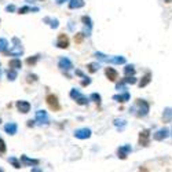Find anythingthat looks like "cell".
I'll return each instance as SVG.
<instances>
[{
  "instance_id": "cell-1",
  "label": "cell",
  "mask_w": 172,
  "mask_h": 172,
  "mask_svg": "<svg viewBox=\"0 0 172 172\" xmlns=\"http://www.w3.org/2000/svg\"><path fill=\"white\" fill-rule=\"evenodd\" d=\"M69 95H70V98L73 101H76V103L77 105H81V106H87L88 102L91 99L87 97H84V95H81V92L79 90H76V88H72L70 92H69Z\"/></svg>"
},
{
  "instance_id": "cell-2",
  "label": "cell",
  "mask_w": 172,
  "mask_h": 172,
  "mask_svg": "<svg viewBox=\"0 0 172 172\" xmlns=\"http://www.w3.org/2000/svg\"><path fill=\"white\" fill-rule=\"evenodd\" d=\"M12 43H14V47H12L10 51H6V54H8V55H15V57L22 55V54H24V46H22L20 39H18V37H12Z\"/></svg>"
},
{
  "instance_id": "cell-3",
  "label": "cell",
  "mask_w": 172,
  "mask_h": 172,
  "mask_svg": "<svg viewBox=\"0 0 172 172\" xmlns=\"http://www.w3.org/2000/svg\"><path fill=\"white\" fill-rule=\"evenodd\" d=\"M46 102L47 105H48V107L52 111H58L59 109H61V105H59V101H58V97L54 94H48L46 98Z\"/></svg>"
},
{
  "instance_id": "cell-4",
  "label": "cell",
  "mask_w": 172,
  "mask_h": 172,
  "mask_svg": "<svg viewBox=\"0 0 172 172\" xmlns=\"http://www.w3.org/2000/svg\"><path fill=\"white\" fill-rule=\"evenodd\" d=\"M58 68L61 69L63 73H66V76H68V77H70V76L68 75V72L73 69V63H72V61L69 58H66V57H62V58L59 59V62H58Z\"/></svg>"
},
{
  "instance_id": "cell-5",
  "label": "cell",
  "mask_w": 172,
  "mask_h": 172,
  "mask_svg": "<svg viewBox=\"0 0 172 172\" xmlns=\"http://www.w3.org/2000/svg\"><path fill=\"white\" fill-rule=\"evenodd\" d=\"M136 106H138V116L139 117H145L149 113V103L143 99L136 101Z\"/></svg>"
},
{
  "instance_id": "cell-6",
  "label": "cell",
  "mask_w": 172,
  "mask_h": 172,
  "mask_svg": "<svg viewBox=\"0 0 172 172\" xmlns=\"http://www.w3.org/2000/svg\"><path fill=\"white\" fill-rule=\"evenodd\" d=\"M36 123L39 125H48V116H47V111L46 110H37L36 111Z\"/></svg>"
},
{
  "instance_id": "cell-7",
  "label": "cell",
  "mask_w": 172,
  "mask_h": 172,
  "mask_svg": "<svg viewBox=\"0 0 172 172\" xmlns=\"http://www.w3.org/2000/svg\"><path fill=\"white\" fill-rule=\"evenodd\" d=\"M15 106H17V109L20 113L26 114L30 111V103L28 101H18L17 103H15Z\"/></svg>"
},
{
  "instance_id": "cell-8",
  "label": "cell",
  "mask_w": 172,
  "mask_h": 172,
  "mask_svg": "<svg viewBox=\"0 0 172 172\" xmlns=\"http://www.w3.org/2000/svg\"><path fill=\"white\" fill-rule=\"evenodd\" d=\"M131 152H132L131 145H124V146H120V147H119V150H117V154H119V158H121V160H125L127 156H128Z\"/></svg>"
},
{
  "instance_id": "cell-9",
  "label": "cell",
  "mask_w": 172,
  "mask_h": 172,
  "mask_svg": "<svg viewBox=\"0 0 172 172\" xmlns=\"http://www.w3.org/2000/svg\"><path fill=\"white\" fill-rule=\"evenodd\" d=\"M75 136L77 139H88L91 136V129L90 128H79L75 131Z\"/></svg>"
},
{
  "instance_id": "cell-10",
  "label": "cell",
  "mask_w": 172,
  "mask_h": 172,
  "mask_svg": "<svg viewBox=\"0 0 172 172\" xmlns=\"http://www.w3.org/2000/svg\"><path fill=\"white\" fill-rule=\"evenodd\" d=\"M57 47L58 48H68L69 47V37L65 33H61L57 40Z\"/></svg>"
},
{
  "instance_id": "cell-11",
  "label": "cell",
  "mask_w": 172,
  "mask_h": 172,
  "mask_svg": "<svg viewBox=\"0 0 172 172\" xmlns=\"http://www.w3.org/2000/svg\"><path fill=\"white\" fill-rule=\"evenodd\" d=\"M149 138H150V132H149V129H143V131L139 134V145L147 146L149 145Z\"/></svg>"
},
{
  "instance_id": "cell-12",
  "label": "cell",
  "mask_w": 172,
  "mask_h": 172,
  "mask_svg": "<svg viewBox=\"0 0 172 172\" xmlns=\"http://www.w3.org/2000/svg\"><path fill=\"white\" fill-rule=\"evenodd\" d=\"M81 22L85 25V32H84V34L85 36H90V33H91V28H92V21H91V18L88 17V15H83L81 17Z\"/></svg>"
},
{
  "instance_id": "cell-13",
  "label": "cell",
  "mask_w": 172,
  "mask_h": 172,
  "mask_svg": "<svg viewBox=\"0 0 172 172\" xmlns=\"http://www.w3.org/2000/svg\"><path fill=\"white\" fill-rule=\"evenodd\" d=\"M21 162L24 165H29V167H32V165H39L40 164V161L39 160H34V158H29L28 156H25V154H22L21 156Z\"/></svg>"
},
{
  "instance_id": "cell-14",
  "label": "cell",
  "mask_w": 172,
  "mask_h": 172,
  "mask_svg": "<svg viewBox=\"0 0 172 172\" xmlns=\"http://www.w3.org/2000/svg\"><path fill=\"white\" fill-rule=\"evenodd\" d=\"M105 73H106V77L109 79L110 81H116L117 77H119V73H117V70L113 68H106L105 69Z\"/></svg>"
},
{
  "instance_id": "cell-15",
  "label": "cell",
  "mask_w": 172,
  "mask_h": 172,
  "mask_svg": "<svg viewBox=\"0 0 172 172\" xmlns=\"http://www.w3.org/2000/svg\"><path fill=\"white\" fill-rule=\"evenodd\" d=\"M4 131L8 134V135H15L18 131V125L15 123H8L4 125Z\"/></svg>"
},
{
  "instance_id": "cell-16",
  "label": "cell",
  "mask_w": 172,
  "mask_h": 172,
  "mask_svg": "<svg viewBox=\"0 0 172 172\" xmlns=\"http://www.w3.org/2000/svg\"><path fill=\"white\" fill-rule=\"evenodd\" d=\"M85 2L84 0H69V8L70 10H77V8L84 7Z\"/></svg>"
},
{
  "instance_id": "cell-17",
  "label": "cell",
  "mask_w": 172,
  "mask_h": 172,
  "mask_svg": "<svg viewBox=\"0 0 172 172\" xmlns=\"http://www.w3.org/2000/svg\"><path fill=\"white\" fill-rule=\"evenodd\" d=\"M44 24H48L51 29H57V28L59 26V21L57 20V18H50V17H46L43 20Z\"/></svg>"
},
{
  "instance_id": "cell-18",
  "label": "cell",
  "mask_w": 172,
  "mask_h": 172,
  "mask_svg": "<svg viewBox=\"0 0 172 172\" xmlns=\"http://www.w3.org/2000/svg\"><path fill=\"white\" fill-rule=\"evenodd\" d=\"M168 136V129L167 128H162V129H158L157 132L154 134V139L156 141H162Z\"/></svg>"
},
{
  "instance_id": "cell-19",
  "label": "cell",
  "mask_w": 172,
  "mask_h": 172,
  "mask_svg": "<svg viewBox=\"0 0 172 172\" xmlns=\"http://www.w3.org/2000/svg\"><path fill=\"white\" fill-rule=\"evenodd\" d=\"M8 66H10L11 69H21L22 68V62H21V59H18V58H15V59H11L10 62H8Z\"/></svg>"
},
{
  "instance_id": "cell-20",
  "label": "cell",
  "mask_w": 172,
  "mask_h": 172,
  "mask_svg": "<svg viewBox=\"0 0 172 172\" xmlns=\"http://www.w3.org/2000/svg\"><path fill=\"white\" fill-rule=\"evenodd\" d=\"M114 125H116V128L119 129V131H123L127 125V121L124 119H116L114 120Z\"/></svg>"
},
{
  "instance_id": "cell-21",
  "label": "cell",
  "mask_w": 172,
  "mask_h": 172,
  "mask_svg": "<svg viewBox=\"0 0 172 172\" xmlns=\"http://www.w3.org/2000/svg\"><path fill=\"white\" fill-rule=\"evenodd\" d=\"M30 11L37 12V11H39V8H37V7H29V6H25V7H21L20 10H18V14H28V12H30Z\"/></svg>"
},
{
  "instance_id": "cell-22",
  "label": "cell",
  "mask_w": 172,
  "mask_h": 172,
  "mask_svg": "<svg viewBox=\"0 0 172 172\" xmlns=\"http://www.w3.org/2000/svg\"><path fill=\"white\" fill-rule=\"evenodd\" d=\"M113 99H114V101H117V102H127V101L129 99V94L125 91L123 95H114Z\"/></svg>"
},
{
  "instance_id": "cell-23",
  "label": "cell",
  "mask_w": 172,
  "mask_h": 172,
  "mask_svg": "<svg viewBox=\"0 0 172 172\" xmlns=\"http://www.w3.org/2000/svg\"><path fill=\"white\" fill-rule=\"evenodd\" d=\"M162 119H164V121H171L172 120V107H167V109L164 110Z\"/></svg>"
},
{
  "instance_id": "cell-24",
  "label": "cell",
  "mask_w": 172,
  "mask_h": 172,
  "mask_svg": "<svg viewBox=\"0 0 172 172\" xmlns=\"http://www.w3.org/2000/svg\"><path fill=\"white\" fill-rule=\"evenodd\" d=\"M110 63H116V65H123V63H125V58L124 57H113V58L109 59Z\"/></svg>"
},
{
  "instance_id": "cell-25",
  "label": "cell",
  "mask_w": 172,
  "mask_h": 172,
  "mask_svg": "<svg viewBox=\"0 0 172 172\" xmlns=\"http://www.w3.org/2000/svg\"><path fill=\"white\" fill-rule=\"evenodd\" d=\"M98 69H99V63H98V62L88 63V65H87V70L90 72V73H95V72H98Z\"/></svg>"
},
{
  "instance_id": "cell-26",
  "label": "cell",
  "mask_w": 172,
  "mask_h": 172,
  "mask_svg": "<svg viewBox=\"0 0 172 172\" xmlns=\"http://www.w3.org/2000/svg\"><path fill=\"white\" fill-rule=\"evenodd\" d=\"M17 69H8V70H7V77H8V80H10V81H14L15 80V79H17Z\"/></svg>"
},
{
  "instance_id": "cell-27",
  "label": "cell",
  "mask_w": 172,
  "mask_h": 172,
  "mask_svg": "<svg viewBox=\"0 0 172 172\" xmlns=\"http://www.w3.org/2000/svg\"><path fill=\"white\" fill-rule=\"evenodd\" d=\"M7 47H8V41L7 39H0V52H6L7 51Z\"/></svg>"
},
{
  "instance_id": "cell-28",
  "label": "cell",
  "mask_w": 172,
  "mask_h": 172,
  "mask_svg": "<svg viewBox=\"0 0 172 172\" xmlns=\"http://www.w3.org/2000/svg\"><path fill=\"white\" fill-rule=\"evenodd\" d=\"M124 73H125V76H134L135 75V68L132 65H127L124 68Z\"/></svg>"
},
{
  "instance_id": "cell-29",
  "label": "cell",
  "mask_w": 172,
  "mask_h": 172,
  "mask_svg": "<svg viewBox=\"0 0 172 172\" xmlns=\"http://www.w3.org/2000/svg\"><path fill=\"white\" fill-rule=\"evenodd\" d=\"M94 57L97 59H99V61H102V62H109V59H110L109 57H106L105 54H102V52H95Z\"/></svg>"
},
{
  "instance_id": "cell-30",
  "label": "cell",
  "mask_w": 172,
  "mask_h": 172,
  "mask_svg": "<svg viewBox=\"0 0 172 172\" xmlns=\"http://www.w3.org/2000/svg\"><path fill=\"white\" fill-rule=\"evenodd\" d=\"M149 83H150V73H146V76L142 79V81L139 83V87H141V88L142 87H146Z\"/></svg>"
},
{
  "instance_id": "cell-31",
  "label": "cell",
  "mask_w": 172,
  "mask_h": 172,
  "mask_svg": "<svg viewBox=\"0 0 172 172\" xmlns=\"http://www.w3.org/2000/svg\"><path fill=\"white\" fill-rule=\"evenodd\" d=\"M8 161H10V164H12V167H14L15 170H20V168H21L22 162H18V160L15 157H10V158H8Z\"/></svg>"
},
{
  "instance_id": "cell-32",
  "label": "cell",
  "mask_w": 172,
  "mask_h": 172,
  "mask_svg": "<svg viewBox=\"0 0 172 172\" xmlns=\"http://www.w3.org/2000/svg\"><path fill=\"white\" fill-rule=\"evenodd\" d=\"M40 59V55H34V57H32V58H28L26 59V63L29 66H33V65H36V62Z\"/></svg>"
},
{
  "instance_id": "cell-33",
  "label": "cell",
  "mask_w": 172,
  "mask_h": 172,
  "mask_svg": "<svg viewBox=\"0 0 172 172\" xmlns=\"http://www.w3.org/2000/svg\"><path fill=\"white\" fill-rule=\"evenodd\" d=\"M90 99H91V101H94L95 103L101 105V95H99V94H97V92H92V94L90 95Z\"/></svg>"
},
{
  "instance_id": "cell-34",
  "label": "cell",
  "mask_w": 172,
  "mask_h": 172,
  "mask_svg": "<svg viewBox=\"0 0 172 172\" xmlns=\"http://www.w3.org/2000/svg\"><path fill=\"white\" fill-rule=\"evenodd\" d=\"M124 83H127V84H135L136 79L134 77V76H127V77L124 79Z\"/></svg>"
},
{
  "instance_id": "cell-35",
  "label": "cell",
  "mask_w": 172,
  "mask_h": 172,
  "mask_svg": "<svg viewBox=\"0 0 172 172\" xmlns=\"http://www.w3.org/2000/svg\"><path fill=\"white\" fill-rule=\"evenodd\" d=\"M84 36H85L84 33H77V34H75V41H76L77 44H80L81 41H83V39H84Z\"/></svg>"
},
{
  "instance_id": "cell-36",
  "label": "cell",
  "mask_w": 172,
  "mask_h": 172,
  "mask_svg": "<svg viewBox=\"0 0 172 172\" xmlns=\"http://www.w3.org/2000/svg\"><path fill=\"white\" fill-rule=\"evenodd\" d=\"M26 81L28 83H36L37 81V76L36 75H30V73H29V75L26 76Z\"/></svg>"
},
{
  "instance_id": "cell-37",
  "label": "cell",
  "mask_w": 172,
  "mask_h": 172,
  "mask_svg": "<svg viewBox=\"0 0 172 172\" xmlns=\"http://www.w3.org/2000/svg\"><path fill=\"white\" fill-rule=\"evenodd\" d=\"M4 153H6V143L0 138V154H4Z\"/></svg>"
},
{
  "instance_id": "cell-38",
  "label": "cell",
  "mask_w": 172,
  "mask_h": 172,
  "mask_svg": "<svg viewBox=\"0 0 172 172\" xmlns=\"http://www.w3.org/2000/svg\"><path fill=\"white\" fill-rule=\"evenodd\" d=\"M83 79H84V80L81 81V85H83V87H85V85H90V84H91V79H90V77H85V76H84Z\"/></svg>"
},
{
  "instance_id": "cell-39",
  "label": "cell",
  "mask_w": 172,
  "mask_h": 172,
  "mask_svg": "<svg viewBox=\"0 0 172 172\" xmlns=\"http://www.w3.org/2000/svg\"><path fill=\"white\" fill-rule=\"evenodd\" d=\"M116 88H117L119 91H124V90H125V85H124V81H123V83H120V84H117V85H116Z\"/></svg>"
},
{
  "instance_id": "cell-40",
  "label": "cell",
  "mask_w": 172,
  "mask_h": 172,
  "mask_svg": "<svg viewBox=\"0 0 172 172\" xmlns=\"http://www.w3.org/2000/svg\"><path fill=\"white\" fill-rule=\"evenodd\" d=\"M6 11H8V12H12V11H15V6H14V4H10V6H7V7H6Z\"/></svg>"
},
{
  "instance_id": "cell-41",
  "label": "cell",
  "mask_w": 172,
  "mask_h": 172,
  "mask_svg": "<svg viewBox=\"0 0 172 172\" xmlns=\"http://www.w3.org/2000/svg\"><path fill=\"white\" fill-rule=\"evenodd\" d=\"M34 123H36V120H34V121L29 120V121H28V127H34Z\"/></svg>"
},
{
  "instance_id": "cell-42",
  "label": "cell",
  "mask_w": 172,
  "mask_h": 172,
  "mask_svg": "<svg viewBox=\"0 0 172 172\" xmlns=\"http://www.w3.org/2000/svg\"><path fill=\"white\" fill-rule=\"evenodd\" d=\"M65 2H68V0H55V3H57V4H59V6L63 4Z\"/></svg>"
},
{
  "instance_id": "cell-43",
  "label": "cell",
  "mask_w": 172,
  "mask_h": 172,
  "mask_svg": "<svg viewBox=\"0 0 172 172\" xmlns=\"http://www.w3.org/2000/svg\"><path fill=\"white\" fill-rule=\"evenodd\" d=\"M40 168H32V172H40Z\"/></svg>"
},
{
  "instance_id": "cell-44",
  "label": "cell",
  "mask_w": 172,
  "mask_h": 172,
  "mask_svg": "<svg viewBox=\"0 0 172 172\" xmlns=\"http://www.w3.org/2000/svg\"><path fill=\"white\" fill-rule=\"evenodd\" d=\"M26 2H28V3H33L34 0H26Z\"/></svg>"
},
{
  "instance_id": "cell-45",
  "label": "cell",
  "mask_w": 172,
  "mask_h": 172,
  "mask_svg": "<svg viewBox=\"0 0 172 172\" xmlns=\"http://www.w3.org/2000/svg\"><path fill=\"white\" fill-rule=\"evenodd\" d=\"M0 76H2V69H0Z\"/></svg>"
},
{
  "instance_id": "cell-46",
  "label": "cell",
  "mask_w": 172,
  "mask_h": 172,
  "mask_svg": "<svg viewBox=\"0 0 172 172\" xmlns=\"http://www.w3.org/2000/svg\"><path fill=\"white\" fill-rule=\"evenodd\" d=\"M0 123H2V120H0Z\"/></svg>"
},
{
  "instance_id": "cell-47",
  "label": "cell",
  "mask_w": 172,
  "mask_h": 172,
  "mask_svg": "<svg viewBox=\"0 0 172 172\" xmlns=\"http://www.w3.org/2000/svg\"><path fill=\"white\" fill-rule=\"evenodd\" d=\"M40 2H43V0H40Z\"/></svg>"
}]
</instances>
